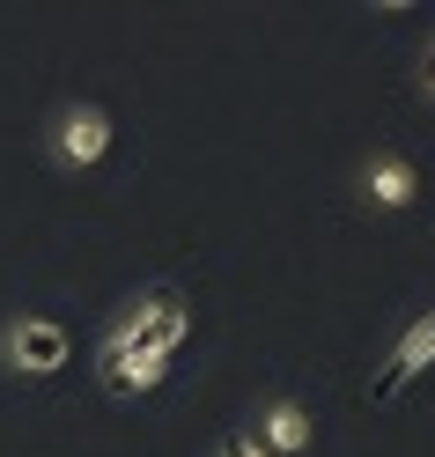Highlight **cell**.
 Returning <instances> with one entry per match:
<instances>
[{
	"instance_id": "2",
	"label": "cell",
	"mask_w": 435,
	"mask_h": 457,
	"mask_svg": "<svg viewBox=\"0 0 435 457\" xmlns=\"http://www.w3.org/2000/svg\"><path fill=\"white\" fill-rule=\"evenodd\" d=\"M111 148H119V126H111V111H104L96 96H67V104L45 119V162L67 170V178L111 162Z\"/></svg>"
},
{
	"instance_id": "7",
	"label": "cell",
	"mask_w": 435,
	"mask_h": 457,
	"mask_svg": "<svg viewBox=\"0 0 435 457\" xmlns=\"http://www.w3.org/2000/svg\"><path fill=\"white\" fill-rule=\"evenodd\" d=\"M214 457H266V450L251 443V428H229V436L214 443Z\"/></svg>"
},
{
	"instance_id": "5",
	"label": "cell",
	"mask_w": 435,
	"mask_h": 457,
	"mask_svg": "<svg viewBox=\"0 0 435 457\" xmlns=\"http://www.w3.org/2000/svg\"><path fill=\"white\" fill-rule=\"evenodd\" d=\"M355 192H362L369 214H414L421 192H428V178H421V162L406 155V148H376V155H362V170H355Z\"/></svg>"
},
{
	"instance_id": "8",
	"label": "cell",
	"mask_w": 435,
	"mask_h": 457,
	"mask_svg": "<svg viewBox=\"0 0 435 457\" xmlns=\"http://www.w3.org/2000/svg\"><path fill=\"white\" fill-rule=\"evenodd\" d=\"M421 104L435 111V37H428V52H421Z\"/></svg>"
},
{
	"instance_id": "1",
	"label": "cell",
	"mask_w": 435,
	"mask_h": 457,
	"mask_svg": "<svg viewBox=\"0 0 435 457\" xmlns=\"http://www.w3.org/2000/svg\"><path fill=\"white\" fill-rule=\"evenodd\" d=\"M192 318L199 310L178 280H148L140 295H126L96 332V384L111 398H126V406L163 391L178 354H185V339H192Z\"/></svg>"
},
{
	"instance_id": "4",
	"label": "cell",
	"mask_w": 435,
	"mask_h": 457,
	"mask_svg": "<svg viewBox=\"0 0 435 457\" xmlns=\"http://www.w3.org/2000/svg\"><path fill=\"white\" fill-rule=\"evenodd\" d=\"M428 369H435V303L414 310V318L398 325V339L384 347V361H376V377H369V406H391V398L414 391Z\"/></svg>"
},
{
	"instance_id": "3",
	"label": "cell",
	"mask_w": 435,
	"mask_h": 457,
	"mask_svg": "<svg viewBox=\"0 0 435 457\" xmlns=\"http://www.w3.org/2000/svg\"><path fill=\"white\" fill-rule=\"evenodd\" d=\"M74 361V325L52 318V310H22V318L0 325V369L22 384H45Z\"/></svg>"
},
{
	"instance_id": "6",
	"label": "cell",
	"mask_w": 435,
	"mask_h": 457,
	"mask_svg": "<svg viewBox=\"0 0 435 457\" xmlns=\"http://www.w3.org/2000/svg\"><path fill=\"white\" fill-rule=\"evenodd\" d=\"M251 443L266 450V457H310V450H317V413L303 406L296 391H273V398H258Z\"/></svg>"
}]
</instances>
